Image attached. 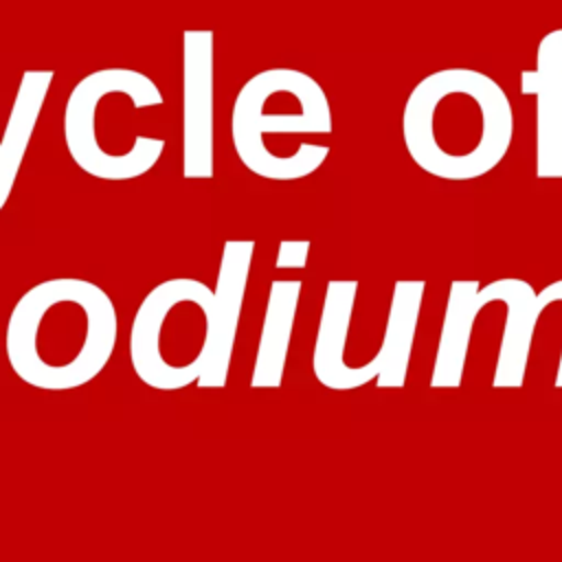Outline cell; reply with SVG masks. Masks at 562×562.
Wrapping results in <instances>:
<instances>
[{
  "label": "cell",
  "mask_w": 562,
  "mask_h": 562,
  "mask_svg": "<svg viewBox=\"0 0 562 562\" xmlns=\"http://www.w3.org/2000/svg\"><path fill=\"white\" fill-rule=\"evenodd\" d=\"M250 257V241H226L215 290L180 277L145 294L130 329L132 367L145 384L184 386L228 349Z\"/></svg>",
  "instance_id": "1"
},
{
  "label": "cell",
  "mask_w": 562,
  "mask_h": 562,
  "mask_svg": "<svg viewBox=\"0 0 562 562\" xmlns=\"http://www.w3.org/2000/svg\"><path fill=\"white\" fill-rule=\"evenodd\" d=\"M402 138L413 162L448 182L487 176L514 138L512 101L490 75L452 66L419 79L402 110Z\"/></svg>",
  "instance_id": "2"
},
{
  "label": "cell",
  "mask_w": 562,
  "mask_h": 562,
  "mask_svg": "<svg viewBox=\"0 0 562 562\" xmlns=\"http://www.w3.org/2000/svg\"><path fill=\"white\" fill-rule=\"evenodd\" d=\"M116 331V310L105 290L75 277L46 279L11 310L7 358L31 386L77 389L108 364Z\"/></svg>",
  "instance_id": "3"
},
{
  "label": "cell",
  "mask_w": 562,
  "mask_h": 562,
  "mask_svg": "<svg viewBox=\"0 0 562 562\" xmlns=\"http://www.w3.org/2000/svg\"><path fill=\"white\" fill-rule=\"evenodd\" d=\"M334 130L325 88L307 72L274 66L239 88L231 110V140L239 162L274 182L303 180L318 171Z\"/></svg>",
  "instance_id": "4"
},
{
  "label": "cell",
  "mask_w": 562,
  "mask_h": 562,
  "mask_svg": "<svg viewBox=\"0 0 562 562\" xmlns=\"http://www.w3.org/2000/svg\"><path fill=\"white\" fill-rule=\"evenodd\" d=\"M158 83L134 68H99L81 77L64 105V143L72 162L108 182L136 180L151 171L165 140L143 132V114L160 108Z\"/></svg>",
  "instance_id": "5"
},
{
  "label": "cell",
  "mask_w": 562,
  "mask_h": 562,
  "mask_svg": "<svg viewBox=\"0 0 562 562\" xmlns=\"http://www.w3.org/2000/svg\"><path fill=\"white\" fill-rule=\"evenodd\" d=\"M213 31L182 33V176L209 180L215 171Z\"/></svg>",
  "instance_id": "6"
},
{
  "label": "cell",
  "mask_w": 562,
  "mask_h": 562,
  "mask_svg": "<svg viewBox=\"0 0 562 562\" xmlns=\"http://www.w3.org/2000/svg\"><path fill=\"white\" fill-rule=\"evenodd\" d=\"M520 92L536 99V178L562 180V29L540 40Z\"/></svg>",
  "instance_id": "7"
},
{
  "label": "cell",
  "mask_w": 562,
  "mask_h": 562,
  "mask_svg": "<svg viewBox=\"0 0 562 562\" xmlns=\"http://www.w3.org/2000/svg\"><path fill=\"white\" fill-rule=\"evenodd\" d=\"M15 176L11 173L9 169V162H7V151H4V145H2V136H0V211L4 209V204L9 202V195L15 187Z\"/></svg>",
  "instance_id": "8"
},
{
  "label": "cell",
  "mask_w": 562,
  "mask_h": 562,
  "mask_svg": "<svg viewBox=\"0 0 562 562\" xmlns=\"http://www.w3.org/2000/svg\"><path fill=\"white\" fill-rule=\"evenodd\" d=\"M307 252V244L305 241H283L281 244V255H279V266L288 259L292 261L290 266H303V257Z\"/></svg>",
  "instance_id": "9"
}]
</instances>
